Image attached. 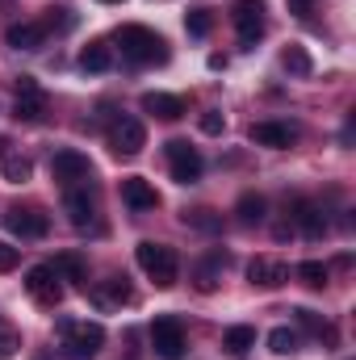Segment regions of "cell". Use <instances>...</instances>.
Wrapping results in <instances>:
<instances>
[{"mask_svg": "<svg viewBox=\"0 0 356 360\" xmlns=\"http://www.w3.org/2000/svg\"><path fill=\"white\" fill-rule=\"evenodd\" d=\"M134 260H139V269L155 281V289H172V285H177V276H180V256H177V248L143 239V243L134 248Z\"/></svg>", "mask_w": 356, "mask_h": 360, "instance_id": "obj_1", "label": "cell"}, {"mask_svg": "<svg viewBox=\"0 0 356 360\" xmlns=\"http://www.w3.org/2000/svg\"><path fill=\"white\" fill-rule=\"evenodd\" d=\"M117 42H122V55L130 63H164L168 59V42L147 25H122Z\"/></svg>", "mask_w": 356, "mask_h": 360, "instance_id": "obj_2", "label": "cell"}, {"mask_svg": "<svg viewBox=\"0 0 356 360\" xmlns=\"http://www.w3.org/2000/svg\"><path fill=\"white\" fill-rule=\"evenodd\" d=\"M59 335H63V360H92L105 344V327L101 323H76V319H59Z\"/></svg>", "mask_w": 356, "mask_h": 360, "instance_id": "obj_3", "label": "cell"}, {"mask_svg": "<svg viewBox=\"0 0 356 360\" xmlns=\"http://www.w3.org/2000/svg\"><path fill=\"white\" fill-rule=\"evenodd\" d=\"M151 348H155L160 360H184L189 340H184V327H180L172 314H164V319L151 323Z\"/></svg>", "mask_w": 356, "mask_h": 360, "instance_id": "obj_4", "label": "cell"}, {"mask_svg": "<svg viewBox=\"0 0 356 360\" xmlns=\"http://www.w3.org/2000/svg\"><path fill=\"white\" fill-rule=\"evenodd\" d=\"M109 147H113V155L134 160V155L147 147V126H143L139 117H117L113 130H109Z\"/></svg>", "mask_w": 356, "mask_h": 360, "instance_id": "obj_5", "label": "cell"}, {"mask_svg": "<svg viewBox=\"0 0 356 360\" xmlns=\"http://www.w3.org/2000/svg\"><path fill=\"white\" fill-rule=\"evenodd\" d=\"M63 276L51 269V264H34V269L25 272V289H30V297L38 302V306H59L63 302V285H59Z\"/></svg>", "mask_w": 356, "mask_h": 360, "instance_id": "obj_6", "label": "cell"}, {"mask_svg": "<svg viewBox=\"0 0 356 360\" xmlns=\"http://www.w3.org/2000/svg\"><path fill=\"white\" fill-rule=\"evenodd\" d=\"M231 21H235V34L243 46H256L260 34H265V0H239L231 8Z\"/></svg>", "mask_w": 356, "mask_h": 360, "instance_id": "obj_7", "label": "cell"}, {"mask_svg": "<svg viewBox=\"0 0 356 360\" xmlns=\"http://www.w3.org/2000/svg\"><path fill=\"white\" fill-rule=\"evenodd\" d=\"M51 176L59 180L63 188H76V184H84V180L92 176L89 155H80V151H72V147L55 151V160H51Z\"/></svg>", "mask_w": 356, "mask_h": 360, "instance_id": "obj_8", "label": "cell"}, {"mask_svg": "<svg viewBox=\"0 0 356 360\" xmlns=\"http://www.w3.org/2000/svg\"><path fill=\"white\" fill-rule=\"evenodd\" d=\"M168 168H172V180H177V184H197L205 164H201L197 147H189L184 139H172V143H168Z\"/></svg>", "mask_w": 356, "mask_h": 360, "instance_id": "obj_9", "label": "cell"}, {"mask_svg": "<svg viewBox=\"0 0 356 360\" xmlns=\"http://www.w3.org/2000/svg\"><path fill=\"white\" fill-rule=\"evenodd\" d=\"M46 113V92L34 84V76H21L17 80V101H13V117L17 122H42Z\"/></svg>", "mask_w": 356, "mask_h": 360, "instance_id": "obj_10", "label": "cell"}, {"mask_svg": "<svg viewBox=\"0 0 356 360\" xmlns=\"http://www.w3.org/2000/svg\"><path fill=\"white\" fill-rule=\"evenodd\" d=\"M4 226H8L17 239H42V235L51 231V218H46L42 210H21V205H13V210L4 214Z\"/></svg>", "mask_w": 356, "mask_h": 360, "instance_id": "obj_11", "label": "cell"}, {"mask_svg": "<svg viewBox=\"0 0 356 360\" xmlns=\"http://www.w3.org/2000/svg\"><path fill=\"white\" fill-rule=\"evenodd\" d=\"M122 201L134 210V214H147V210H155L160 205V193H155V184L143 176H126L122 180Z\"/></svg>", "mask_w": 356, "mask_h": 360, "instance_id": "obj_12", "label": "cell"}, {"mask_svg": "<svg viewBox=\"0 0 356 360\" xmlns=\"http://www.w3.org/2000/svg\"><path fill=\"white\" fill-rule=\"evenodd\" d=\"M293 139H298V126H289V122H256V126H252V143H256V147L285 151Z\"/></svg>", "mask_w": 356, "mask_h": 360, "instance_id": "obj_13", "label": "cell"}, {"mask_svg": "<svg viewBox=\"0 0 356 360\" xmlns=\"http://www.w3.org/2000/svg\"><path fill=\"white\" fill-rule=\"evenodd\" d=\"M248 281L260 285V289H281V285L289 281V269H285L281 260H272V256H256V260L248 264Z\"/></svg>", "mask_w": 356, "mask_h": 360, "instance_id": "obj_14", "label": "cell"}, {"mask_svg": "<svg viewBox=\"0 0 356 360\" xmlns=\"http://www.w3.org/2000/svg\"><path fill=\"white\" fill-rule=\"evenodd\" d=\"M92 302H96L101 310H117V306H126V302H130V285H126V276H105V281H96V285H92Z\"/></svg>", "mask_w": 356, "mask_h": 360, "instance_id": "obj_15", "label": "cell"}, {"mask_svg": "<svg viewBox=\"0 0 356 360\" xmlns=\"http://www.w3.org/2000/svg\"><path fill=\"white\" fill-rule=\"evenodd\" d=\"M42 38H46V25H42V21H17V25L4 30V42H8L13 51H38Z\"/></svg>", "mask_w": 356, "mask_h": 360, "instance_id": "obj_16", "label": "cell"}, {"mask_svg": "<svg viewBox=\"0 0 356 360\" xmlns=\"http://www.w3.org/2000/svg\"><path fill=\"white\" fill-rule=\"evenodd\" d=\"M293 222H298V231H302L306 239H323V235H327V214H323L319 205H310V201H298V205H293Z\"/></svg>", "mask_w": 356, "mask_h": 360, "instance_id": "obj_17", "label": "cell"}, {"mask_svg": "<svg viewBox=\"0 0 356 360\" xmlns=\"http://www.w3.org/2000/svg\"><path fill=\"white\" fill-rule=\"evenodd\" d=\"M63 214H68V222H72V226H80V231H84L92 218H96V205H92L89 193L68 188V193H63Z\"/></svg>", "mask_w": 356, "mask_h": 360, "instance_id": "obj_18", "label": "cell"}, {"mask_svg": "<svg viewBox=\"0 0 356 360\" xmlns=\"http://www.w3.org/2000/svg\"><path fill=\"white\" fill-rule=\"evenodd\" d=\"M231 264V256L227 252H210L201 264H197V272H193V281H197V289L201 293H214L218 289V281H222V269Z\"/></svg>", "mask_w": 356, "mask_h": 360, "instance_id": "obj_19", "label": "cell"}, {"mask_svg": "<svg viewBox=\"0 0 356 360\" xmlns=\"http://www.w3.org/2000/svg\"><path fill=\"white\" fill-rule=\"evenodd\" d=\"M143 109H147V113H155V117H164V122L184 117V101L172 96V92H147V96H143Z\"/></svg>", "mask_w": 356, "mask_h": 360, "instance_id": "obj_20", "label": "cell"}, {"mask_svg": "<svg viewBox=\"0 0 356 360\" xmlns=\"http://www.w3.org/2000/svg\"><path fill=\"white\" fill-rule=\"evenodd\" d=\"M235 218H239L243 226H260V222L268 218V201L260 197V193H243L239 205H235Z\"/></svg>", "mask_w": 356, "mask_h": 360, "instance_id": "obj_21", "label": "cell"}, {"mask_svg": "<svg viewBox=\"0 0 356 360\" xmlns=\"http://www.w3.org/2000/svg\"><path fill=\"white\" fill-rule=\"evenodd\" d=\"M281 68H285L289 76H310V72H314V59H310V51H306V46H298V42H293V46H285V51H281Z\"/></svg>", "mask_w": 356, "mask_h": 360, "instance_id": "obj_22", "label": "cell"}, {"mask_svg": "<svg viewBox=\"0 0 356 360\" xmlns=\"http://www.w3.org/2000/svg\"><path fill=\"white\" fill-rule=\"evenodd\" d=\"M222 348H227L231 356H248V352L256 348V327H231V331L222 335Z\"/></svg>", "mask_w": 356, "mask_h": 360, "instance_id": "obj_23", "label": "cell"}, {"mask_svg": "<svg viewBox=\"0 0 356 360\" xmlns=\"http://www.w3.org/2000/svg\"><path fill=\"white\" fill-rule=\"evenodd\" d=\"M293 319H298V323H302V327H306L310 335H319V340L336 344V327H331V323H323V319H319L314 310H302V306H298V310H293Z\"/></svg>", "mask_w": 356, "mask_h": 360, "instance_id": "obj_24", "label": "cell"}, {"mask_svg": "<svg viewBox=\"0 0 356 360\" xmlns=\"http://www.w3.org/2000/svg\"><path fill=\"white\" fill-rule=\"evenodd\" d=\"M80 68H84V72H109V68H113V51H109L105 42H92L89 51L80 55Z\"/></svg>", "mask_w": 356, "mask_h": 360, "instance_id": "obj_25", "label": "cell"}, {"mask_svg": "<svg viewBox=\"0 0 356 360\" xmlns=\"http://www.w3.org/2000/svg\"><path fill=\"white\" fill-rule=\"evenodd\" d=\"M184 226L214 235V231H222V214H214V210H184Z\"/></svg>", "mask_w": 356, "mask_h": 360, "instance_id": "obj_26", "label": "cell"}, {"mask_svg": "<svg viewBox=\"0 0 356 360\" xmlns=\"http://www.w3.org/2000/svg\"><path fill=\"white\" fill-rule=\"evenodd\" d=\"M327 276H331V269H327V264H319V260H302V264H298V281H302V285H310V289H323V285H327Z\"/></svg>", "mask_w": 356, "mask_h": 360, "instance_id": "obj_27", "label": "cell"}, {"mask_svg": "<svg viewBox=\"0 0 356 360\" xmlns=\"http://www.w3.org/2000/svg\"><path fill=\"white\" fill-rule=\"evenodd\" d=\"M0 172H4L8 184H25L34 168H30V160H25V155H8V160H0Z\"/></svg>", "mask_w": 356, "mask_h": 360, "instance_id": "obj_28", "label": "cell"}, {"mask_svg": "<svg viewBox=\"0 0 356 360\" xmlns=\"http://www.w3.org/2000/svg\"><path fill=\"white\" fill-rule=\"evenodd\" d=\"M184 30H189V38H205V34L214 30V17H210V8H189V17H184Z\"/></svg>", "mask_w": 356, "mask_h": 360, "instance_id": "obj_29", "label": "cell"}, {"mask_svg": "<svg viewBox=\"0 0 356 360\" xmlns=\"http://www.w3.org/2000/svg\"><path fill=\"white\" fill-rule=\"evenodd\" d=\"M268 348H272L276 356H289V352H298V331H289V327H276V331H268Z\"/></svg>", "mask_w": 356, "mask_h": 360, "instance_id": "obj_30", "label": "cell"}, {"mask_svg": "<svg viewBox=\"0 0 356 360\" xmlns=\"http://www.w3.org/2000/svg\"><path fill=\"white\" fill-rule=\"evenodd\" d=\"M51 269L59 272V276H68V281H84V260L76 256V252H63V256H55V264Z\"/></svg>", "mask_w": 356, "mask_h": 360, "instance_id": "obj_31", "label": "cell"}, {"mask_svg": "<svg viewBox=\"0 0 356 360\" xmlns=\"http://www.w3.org/2000/svg\"><path fill=\"white\" fill-rule=\"evenodd\" d=\"M17 348H21V335H17V327H13L8 319H0V360L17 356Z\"/></svg>", "mask_w": 356, "mask_h": 360, "instance_id": "obj_32", "label": "cell"}, {"mask_svg": "<svg viewBox=\"0 0 356 360\" xmlns=\"http://www.w3.org/2000/svg\"><path fill=\"white\" fill-rule=\"evenodd\" d=\"M222 130H227V117H222V109H205V113H201V134L218 139Z\"/></svg>", "mask_w": 356, "mask_h": 360, "instance_id": "obj_33", "label": "cell"}, {"mask_svg": "<svg viewBox=\"0 0 356 360\" xmlns=\"http://www.w3.org/2000/svg\"><path fill=\"white\" fill-rule=\"evenodd\" d=\"M17 260H21V252L8 248V243H0V272H13L17 269Z\"/></svg>", "mask_w": 356, "mask_h": 360, "instance_id": "obj_34", "label": "cell"}, {"mask_svg": "<svg viewBox=\"0 0 356 360\" xmlns=\"http://www.w3.org/2000/svg\"><path fill=\"white\" fill-rule=\"evenodd\" d=\"M285 4H289V13H293V17H306V13L314 8V0H285Z\"/></svg>", "mask_w": 356, "mask_h": 360, "instance_id": "obj_35", "label": "cell"}, {"mask_svg": "<svg viewBox=\"0 0 356 360\" xmlns=\"http://www.w3.org/2000/svg\"><path fill=\"white\" fill-rule=\"evenodd\" d=\"M8 155H13V143H8V139L0 134V160H8Z\"/></svg>", "mask_w": 356, "mask_h": 360, "instance_id": "obj_36", "label": "cell"}, {"mask_svg": "<svg viewBox=\"0 0 356 360\" xmlns=\"http://www.w3.org/2000/svg\"><path fill=\"white\" fill-rule=\"evenodd\" d=\"M101 4H117V0H101Z\"/></svg>", "mask_w": 356, "mask_h": 360, "instance_id": "obj_37", "label": "cell"}]
</instances>
